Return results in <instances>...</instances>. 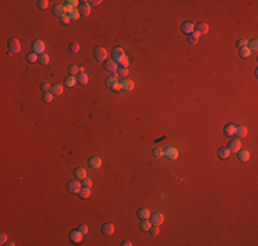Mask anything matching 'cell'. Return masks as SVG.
Returning <instances> with one entry per match:
<instances>
[{
    "label": "cell",
    "instance_id": "10",
    "mask_svg": "<svg viewBox=\"0 0 258 246\" xmlns=\"http://www.w3.org/2000/svg\"><path fill=\"white\" fill-rule=\"evenodd\" d=\"M88 165L91 168H99V167H102V159L99 156H92L88 160Z\"/></svg>",
    "mask_w": 258,
    "mask_h": 246
},
{
    "label": "cell",
    "instance_id": "47",
    "mask_svg": "<svg viewBox=\"0 0 258 246\" xmlns=\"http://www.w3.org/2000/svg\"><path fill=\"white\" fill-rule=\"evenodd\" d=\"M82 186H84V187H89V189H91V187H92V181L89 178H84V179H82Z\"/></svg>",
    "mask_w": 258,
    "mask_h": 246
},
{
    "label": "cell",
    "instance_id": "43",
    "mask_svg": "<svg viewBox=\"0 0 258 246\" xmlns=\"http://www.w3.org/2000/svg\"><path fill=\"white\" fill-rule=\"evenodd\" d=\"M150 234H151V235H156V234L159 233V228H158V226H156V224H151V227H150Z\"/></svg>",
    "mask_w": 258,
    "mask_h": 246
},
{
    "label": "cell",
    "instance_id": "45",
    "mask_svg": "<svg viewBox=\"0 0 258 246\" xmlns=\"http://www.w3.org/2000/svg\"><path fill=\"white\" fill-rule=\"evenodd\" d=\"M77 230H78V231H80V233L82 234V235H87V234H88V227L85 226V224H80Z\"/></svg>",
    "mask_w": 258,
    "mask_h": 246
},
{
    "label": "cell",
    "instance_id": "18",
    "mask_svg": "<svg viewBox=\"0 0 258 246\" xmlns=\"http://www.w3.org/2000/svg\"><path fill=\"white\" fill-rule=\"evenodd\" d=\"M195 32H196L199 36H202V34H206L207 32H209V25H207V23H198L196 26H195Z\"/></svg>",
    "mask_w": 258,
    "mask_h": 246
},
{
    "label": "cell",
    "instance_id": "52",
    "mask_svg": "<svg viewBox=\"0 0 258 246\" xmlns=\"http://www.w3.org/2000/svg\"><path fill=\"white\" fill-rule=\"evenodd\" d=\"M121 246H132V243L129 242V241H122V242H121Z\"/></svg>",
    "mask_w": 258,
    "mask_h": 246
},
{
    "label": "cell",
    "instance_id": "20",
    "mask_svg": "<svg viewBox=\"0 0 258 246\" xmlns=\"http://www.w3.org/2000/svg\"><path fill=\"white\" fill-rule=\"evenodd\" d=\"M51 93L54 96H61L62 93H63V88H62V85L59 84H55L51 86Z\"/></svg>",
    "mask_w": 258,
    "mask_h": 246
},
{
    "label": "cell",
    "instance_id": "23",
    "mask_svg": "<svg viewBox=\"0 0 258 246\" xmlns=\"http://www.w3.org/2000/svg\"><path fill=\"white\" fill-rule=\"evenodd\" d=\"M238 159L240 162H247V160H250V152L248 151H239Z\"/></svg>",
    "mask_w": 258,
    "mask_h": 246
},
{
    "label": "cell",
    "instance_id": "24",
    "mask_svg": "<svg viewBox=\"0 0 258 246\" xmlns=\"http://www.w3.org/2000/svg\"><path fill=\"white\" fill-rule=\"evenodd\" d=\"M229 156H231V151H229L228 148H220L218 149V157L220 159L224 160V159H228Z\"/></svg>",
    "mask_w": 258,
    "mask_h": 246
},
{
    "label": "cell",
    "instance_id": "36",
    "mask_svg": "<svg viewBox=\"0 0 258 246\" xmlns=\"http://www.w3.org/2000/svg\"><path fill=\"white\" fill-rule=\"evenodd\" d=\"M39 62H40L41 64H48V63H50V56H48L47 54L39 55Z\"/></svg>",
    "mask_w": 258,
    "mask_h": 246
},
{
    "label": "cell",
    "instance_id": "9",
    "mask_svg": "<svg viewBox=\"0 0 258 246\" xmlns=\"http://www.w3.org/2000/svg\"><path fill=\"white\" fill-rule=\"evenodd\" d=\"M150 216H151V224H156V226L162 224L163 220H165V216L159 212H154L153 215H150Z\"/></svg>",
    "mask_w": 258,
    "mask_h": 246
},
{
    "label": "cell",
    "instance_id": "30",
    "mask_svg": "<svg viewBox=\"0 0 258 246\" xmlns=\"http://www.w3.org/2000/svg\"><path fill=\"white\" fill-rule=\"evenodd\" d=\"M198 41H199V34H198L196 32L188 34V43H190V44H196Z\"/></svg>",
    "mask_w": 258,
    "mask_h": 246
},
{
    "label": "cell",
    "instance_id": "39",
    "mask_svg": "<svg viewBox=\"0 0 258 246\" xmlns=\"http://www.w3.org/2000/svg\"><path fill=\"white\" fill-rule=\"evenodd\" d=\"M236 47L240 49V48H245V47H248V41L246 40V38H240V40H238V43H236Z\"/></svg>",
    "mask_w": 258,
    "mask_h": 246
},
{
    "label": "cell",
    "instance_id": "28",
    "mask_svg": "<svg viewBox=\"0 0 258 246\" xmlns=\"http://www.w3.org/2000/svg\"><path fill=\"white\" fill-rule=\"evenodd\" d=\"M78 194H80L81 198H88L91 196V189L89 187H81V190L78 192Z\"/></svg>",
    "mask_w": 258,
    "mask_h": 246
},
{
    "label": "cell",
    "instance_id": "27",
    "mask_svg": "<svg viewBox=\"0 0 258 246\" xmlns=\"http://www.w3.org/2000/svg\"><path fill=\"white\" fill-rule=\"evenodd\" d=\"M64 84H66V86H69V88H73V86L77 84V78L73 77V75H69V77L64 79Z\"/></svg>",
    "mask_w": 258,
    "mask_h": 246
},
{
    "label": "cell",
    "instance_id": "35",
    "mask_svg": "<svg viewBox=\"0 0 258 246\" xmlns=\"http://www.w3.org/2000/svg\"><path fill=\"white\" fill-rule=\"evenodd\" d=\"M150 227H151V222H148L147 219H144L143 222H140V228H142L143 231H148Z\"/></svg>",
    "mask_w": 258,
    "mask_h": 246
},
{
    "label": "cell",
    "instance_id": "29",
    "mask_svg": "<svg viewBox=\"0 0 258 246\" xmlns=\"http://www.w3.org/2000/svg\"><path fill=\"white\" fill-rule=\"evenodd\" d=\"M26 60L29 62V63H34V62L39 60V55L36 54V52H29V54L26 55Z\"/></svg>",
    "mask_w": 258,
    "mask_h": 246
},
{
    "label": "cell",
    "instance_id": "19",
    "mask_svg": "<svg viewBox=\"0 0 258 246\" xmlns=\"http://www.w3.org/2000/svg\"><path fill=\"white\" fill-rule=\"evenodd\" d=\"M235 135H238L239 138H243L247 135V129L245 126H236V131H235Z\"/></svg>",
    "mask_w": 258,
    "mask_h": 246
},
{
    "label": "cell",
    "instance_id": "13",
    "mask_svg": "<svg viewBox=\"0 0 258 246\" xmlns=\"http://www.w3.org/2000/svg\"><path fill=\"white\" fill-rule=\"evenodd\" d=\"M121 82V88H122V90H133V88H135V82L132 81V79H128V78H124Z\"/></svg>",
    "mask_w": 258,
    "mask_h": 246
},
{
    "label": "cell",
    "instance_id": "31",
    "mask_svg": "<svg viewBox=\"0 0 258 246\" xmlns=\"http://www.w3.org/2000/svg\"><path fill=\"white\" fill-rule=\"evenodd\" d=\"M77 82H80L82 85H87L88 84V75L85 74V73H80L77 77Z\"/></svg>",
    "mask_w": 258,
    "mask_h": 246
},
{
    "label": "cell",
    "instance_id": "3",
    "mask_svg": "<svg viewBox=\"0 0 258 246\" xmlns=\"http://www.w3.org/2000/svg\"><path fill=\"white\" fill-rule=\"evenodd\" d=\"M66 187H67V190L70 193L76 194V193H78L80 190H81V183H80L78 179H73V181H69L67 185H66Z\"/></svg>",
    "mask_w": 258,
    "mask_h": 246
},
{
    "label": "cell",
    "instance_id": "16",
    "mask_svg": "<svg viewBox=\"0 0 258 246\" xmlns=\"http://www.w3.org/2000/svg\"><path fill=\"white\" fill-rule=\"evenodd\" d=\"M78 11H80V14H82V15H85V17H88L89 12H91V6H89L87 1H82V3H80Z\"/></svg>",
    "mask_w": 258,
    "mask_h": 246
},
{
    "label": "cell",
    "instance_id": "33",
    "mask_svg": "<svg viewBox=\"0 0 258 246\" xmlns=\"http://www.w3.org/2000/svg\"><path fill=\"white\" fill-rule=\"evenodd\" d=\"M116 75H119V77H124V78H125L126 75H128V67H122V66H118Z\"/></svg>",
    "mask_w": 258,
    "mask_h": 246
},
{
    "label": "cell",
    "instance_id": "25",
    "mask_svg": "<svg viewBox=\"0 0 258 246\" xmlns=\"http://www.w3.org/2000/svg\"><path fill=\"white\" fill-rule=\"evenodd\" d=\"M80 15H81V14H80V11H78L77 8H71V10L67 11V17L70 18V21H71V19L77 21L78 18H80Z\"/></svg>",
    "mask_w": 258,
    "mask_h": 246
},
{
    "label": "cell",
    "instance_id": "5",
    "mask_svg": "<svg viewBox=\"0 0 258 246\" xmlns=\"http://www.w3.org/2000/svg\"><path fill=\"white\" fill-rule=\"evenodd\" d=\"M93 56L96 57V60L105 62L106 57H107V51H106L105 48H102V47H96L95 49H93Z\"/></svg>",
    "mask_w": 258,
    "mask_h": 246
},
{
    "label": "cell",
    "instance_id": "38",
    "mask_svg": "<svg viewBox=\"0 0 258 246\" xmlns=\"http://www.w3.org/2000/svg\"><path fill=\"white\" fill-rule=\"evenodd\" d=\"M69 73H70V75H73V77H76L77 74H80V67H77V66H70L69 67Z\"/></svg>",
    "mask_w": 258,
    "mask_h": 246
},
{
    "label": "cell",
    "instance_id": "11",
    "mask_svg": "<svg viewBox=\"0 0 258 246\" xmlns=\"http://www.w3.org/2000/svg\"><path fill=\"white\" fill-rule=\"evenodd\" d=\"M194 30H195V23H192L190 21H187V22H184V23L181 25V32H183V33L191 34V33H194Z\"/></svg>",
    "mask_w": 258,
    "mask_h": 246
},
{
    "label": "cell",
    "instance_id": "54",
    "mask_svg": "<svg viewBox=\"0 0 258 246\" xmlns=\"http://www.w3.org/2000/svg\"><path fill=\"white\" fill-rule=\"evenodd\" d=\"M85 71V67H80V73H84Z\"/></svg>",
    "mask_w": 258,
    "mask_h": 246
},
{
    "label": "cell",
    "instance_id": "12",
    "mask_svg": "<svg viewBox=\"0 0 258 246\" xmlns=\"http://www.w3.org/2000/svg\"><path fill=\"white\" fill-rule=\"evenodd\" d=\"M103 67H105L106 71H109V73H117L118 66H117V63L114 60H106L105 64H103Z\"/></svg>",
    "mask_w": 258,
    "mask_h": 246
},
{
    "label": "cell",
    "instance_id": "17",
    "mask_svg": "<svg viewBox=\"0 0 258 246\" xmlns=\"http://www.w3.org/2000/svg\"><path fill=\"white\" fill-rule=\"evenodd\" d=\"M102 233L105 235H113L114 234V226H113L111 223H105L102 226Z\"/></svg>",
    "mask_w": 258,
    "mask_h": 246
},
{
    "label": "cell",
    "instance_id": "14",
    "mask_svg": "<svg viewBox=\"0 0 258 246\" xmlns=\"http://www.w3.org/2000/svg\"><path fill=\"white\" fill-rule=\"evenodd\" d=\"M54 14L56 15V17H63V15H66L67 14V10H66V6L64 4H56V6L54 7Z\"/></svg>",
    "mask_w": 258,
    "mask_h": 246
},
{
    "label": "cell",
    "instance_id": "42",
    "mask_svg": "<svg viewBox=\"0 0 258 246\" xmlns=\"http://www.w3.org/2000/svg\"><path fill=\"white\" fill-rule=\"evenodd\" d=\"M248 49L251 51V52H253V51H254V52H255V51L258 49V41L255 40V38H254V40H251V41H250V47H248Z\"/></svg>",
    "mask_w": 258,
    "mask_h": 246
},
{
    "label": "cell",
    "instance_id": "53",
    "mask_svg": "<svg viewBox=\"0 0 258 246\" xmlns=\"http://www.w3.org/2000/svg\"><path fill=\"white\" fill-rule=\"evenodd\" d=\"M6 245H7V246H14V245H15V243H14V242H8V241H7V242H6Z\"/></svg>",
    "mask_w": 258,
    "mask_h": 246
},
{
    "label": "cell",
    "instance_id": "48",
    "mask_svg": "<svg viewBox=\"0 0 258 246\" xmlns=\"http://www.w3.org/2000/svg\"><path fill=\"white\" fill-rule=\"evenodd\" d=\"M59 19H61V22H62L63 25H67L69 22H70V18L67 17V14H66V15H63V17H61Z\"/></svg>",
    "mask_w": 258,
    "mask_h": 246
},
{
    "label": "cell",
    "instance_id": "32",
    "mask_svg": "<svg viewBox=\"0 0 258 246\" xmlns=\"http://www.w3.org/2000/svg\"><path fill=\"white\" fill-rule=\"evenodd\" d=\"M66 10H71V8H76L77 6H80V1H77V0H69V1H66Z\"/></svg>",
    "mask_w": 258,
    "mask_h": 246
},
{
    "label": "cell",
    "instance_id": "46",
    "mask_svg": "<svg viewBox=\"0 0 258 246\" xmlns=\"http://www.w3.org/2000/svg\"><path fill=\"white\" fill-rule=\"evenodd\" d=\"M40 88H41V90L44 92V93H47V92L51 90V85L48 84V82H44V84H41Z\"/></svg>",
    "mask_w": 258,
    "mask_h": 246
},
{
    "label": "cell",
    "instance_id": "26",
    "mask_svg": "<svg viewBox=\"0 0 258 246\" xmlns=\"http://www.w3.org/2000/svg\"><path fill=\"white\" fill-rule=\"evenodd\" d=\"M235 131H236V126H235V125H227L224 127V133L227 135H229V137L235 135Z\"/></svg>",
    "mask_w": 258,
    "mask_h": 246
},
{
    "label": "cell",
    "instance_id": "22",
    "mask_svg": "<svg viewBox=\"0 0 258 246\" xmlns=\"http://www.w3.org/2000/svg\"><path fill=\"white\" fill-rule=\"evenodd\" d=\"M74 176L77 179H84V178H87V171L82 167H78V168L74 170Z\"/></svg>",
    "mask_w": 258,
    "mask_h": 246
},
{
    "label": "cell",
    "instance_id": "50",
    "mask_svg": "<svg viewBox=\"0 0 258 246\" xmlns=\"http://www.w3.org/2000/svg\"><path fill=\"white\" fill-rule=\"evenodd\" d=\"M6 242H7V235L3 233L0 235V243H1V245H6Z\"/></svg>",
    "mask_w": 258,
    "mask_h": 246
},
{
    "label": "cell",
    "instance_id": "4",
    "mask_svg": "<svg viewBox=\"0 0 258 246\" xmlns=\"http://www.w3.org/2000/svg\"><path fill=\"white\" fill-rule=\"evenodd\" d=\"M163 156L168 157L169 160H176L179 157V151L176 148H173V146H168V148L163 149Z\"/></svg>",
    "mask_w": 258,
    "mask_h": 246
},
{
    "label": "cell",
    "instance_id": "40",
    "mask_svg": "<svg viewBox=\"0 0 258 246\" xmlns=\"http://www.w3.org/2000/svg\"><path fill=\"white\" fill-rule=\"evenodd\" d=\"M48 4H50V1H48V0H39V1H37L39 8H41V10H45V8L48 7Z\"/></svg>",
    "mask_w": 258,
    "mask_h": 246
},
{
    "label": "cell",
    "instance_id": "37",
    "mask_svg": "<svg viewBox=\"0 0 258 246\" xmlns=\"http://www.w3.org/2000/svg\"><path fill=\"white\" fill-rule=\"evenodd\" d=\"M153 156H154V157H162V156H163V149L159 148V146L154 148L153 149Z\"/></svg>",
    "mask_w": 258,
    "mask_h": 246
},
{
    "label": "cell",
    "instance_id": "51",
    "mask_svg": "<svg viewBox=\"0 0 258 246\" xmlns=\"http://www.w3.org/2000/svg\"><path fill=\"white\" fill-rule=\"evenodd\" d=\"M87 3H88L89 6H98V4H100L102 1H100V0H89V1H87Z\"/></svg>",
    "mask_w": 258,
    "mask_h": 246
},
{
    "label": "cell",
    "instance_id": "6",
    "mask_svg": "<svg viewBox=\"0 0 258 246\" xmlns=\"http://www.w3.org/2000/svg\"><path fill=\"white\" fill-rule=\"evenodd\" d=\"M240 148H242V142H240V140H239V138L231 140V141H229V144H228V149L231 151V153H232V152H234V153H238V152L240 151Z\"/></svg>",
    "mask_w": 258,
    "mask_h": 246
},
{
    "label": "cell",
    "instance_id": "49",
    "mask_svg": "<svg viewBox=\"0 0 258 246\" xmlns=\"http://www.w3.org/2000/svg\"><path fill=\"white\" fill-rule=\"evenodd\" d=\"M119 64H121L122 67H128V66H129V59L125 56V57L122 59V60H121V63H119Z\"/></svg>",
    "mask_w": 258,
    "mask_h": 246
},
{
    "label": "cell",
    "instance_id": "21",
    "mask_svg": "<svg viewBox=\"0 0 258 246\" xmlns=\"http://www.w3.org/2000/svg\"><path fill=\"white\" fill-rule=\"evenodd\" d=\"M150 215H151V213H150V211H148V209H146V208H142V209H139V211H137V217H139V219H142V220L148 219Z\"/></svg>",
    "mask_w": 258,
    "mask_h": 246
},
{
    "label": "cell",
    "instance_id": "2",
    "mask_svg": "<svg viewBox=\"0 0 258 246\" xmlns=\"http://www.w3.org/2000/svg\"><path fill=\"white\" fill-rule=\"evenodd\" d=\"M111 57H113V60L116 62V63L117 62L121 63V60L125 57V51H124L121 47H116L114 49L111 51Z\"/></svg>",
    "mask_w": 258,
    "mask_h": 246
},
{
    "label": "cell",
    "instance_id": "1",
    "mask_svg": "<svg viewBox=\"0 0 258 246\" xmlns=\"http://www.w3.org/2000/svg\"><path fill=\"white\" fill-rule=\"evenodd\" d=\"M106 86L110 89H113V90H121V82L118 81V75H111V77H107L106 78Z\"/></svg>",
    "mask_w": 258,
    "mask_h": 246
},
{
    "label": "cell",
    "instance_id": "34",
    "mask_svg": "<svg viewBox=\"0 0 258 246\" xmlns=\"http://www.w3.org/2000/svg\"><path fill=\"white\" fill-rule=\"evenodd\" d=\"M239 55H240V57H248L250 55H251V51L248 49V47H245V48H240L239 49Z\"/></svg>",
    "mask_w": 258,
    "mask_h": 246
},
{
    "label": "cell",
    "instance_id": "41",
    "mask_svg": "<svg viewBox=\"0 0 258 246\" xmlns=\"http://www.w3.org/2000/svg\"><path fill=\"white\" fill-rule=\"evenodd\" d=\"M69 48H70V52H73V54H77L78 51H80V45H78L77 43H71V44L69 45Z\"/></svg>",
    "mask_w": 258,
    "mask_h": 246
},
{
    "label": "cell",
    "instance_id": "7",
    "mask_svg": "<svg viewBox=\"0 0 258 246\" xmlns=\"http://www.w3.org/2000/svg\"><path fill=\"white\" fill-rule=\"evenodd\" d=\"M8 49H10L13 54H18L21 51L19 40H17V38H10V40H8Z\"/></svg>",
    "mask_w": 258,
    "mask_h": 246
},
{
    "label": "cell",
    "instance_id": "44",
    "mask_svg": "<svg viewBox=\"0 0 258 246\" xmlns=\"http://www.w3.org/2000/svg\"><path fill=\"white\" fill-rule=\"evenodd\" d=\"M43 98H44L45 103H51L52 98H54V95H52L51 92H47V93H44V96H43Z\"/></svg>",
    "mask_w": 258,
    "mask_h": 246
},
{
    "label": "cell",
    "instance_id": "15",
    "mask_svg": "<svg viewBox=\"0 0 258 246\" xmlns=\"http://www.w3.org/2000/svg\"><path fill=\"white\" fill-rule=\"evenodd\" d=\"M70 241L73 243H80L82 241V234L78 230H73L70 233Z\"/></svg>",
    "mask_w": 258,
    "mask_h": 246
},
{
    "label": "cell",
    "instance_id": "8",
    "mask_svg": "<svg viewBox=\"0 0 258 246\" xmlns=\"http://www.w3.org/2000/svg\"><path fill=\"white\" fill-rule=\"evenodd\" d=\"M32 48H33V52H36V54L41 55V54H44L45 44H44V43H43L41 40H36V41H33V44H32Z\"/></svg>",
    "mask_w": 258,
    "mask_h": 246
}]
</instances>
